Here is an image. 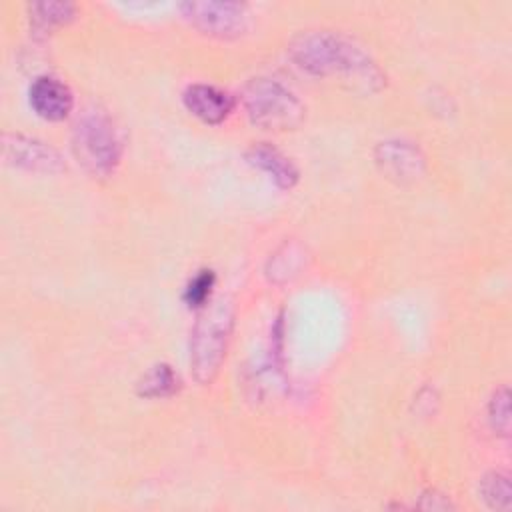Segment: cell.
<instances>
[{
	"label": "cell",
	"instance_id": "obj_1",
	"mask_svg": "<svg viewBox=\"0 0 512 512\" xmlns=\"http://www.w3.org/2000/svg\"><path fill=\"white\" fill-rule=\"evenodd\" d=\"M74 152L90 172L108 174L120 156L112 120L96 110L84 114L74 126Z\"/></svg>",
	"mask_w": 512,
	"mask_h": 512
},
{
	"label": "cell",
	"instance_id": "obj_10",
	"mask_svg": "<svg viewBox=\"0 0 512 512\" xmlns=\"http://www.w3.org/2000/svg\"><path fill=\"white\" fill-rule=\"evenodd\" d=\"M178 378L174 376V372L170 370V366H154L144 380L140 382V394L142 396H166L170 392L176 390Z\"/></svg>",
	"mask_w": 512,
	"mask_h": 512
},
{
	"label": "cell",
	"instance_id": "obj_4",
	"mask_svg": "<svg viewBox=\"0 0 512 512\" xmlns=\"http://www.w3.org/2000/svg\"><path fill=\"white\" fill-rule=\"evenodd\" d=\"M294 52H296L300 66L310 72H316V74L366 66V64L356 62L352 48L348 44H342L338 38L328 36V34L302 36L296 42Z\"/></svg>",
	"mask_w": 512,
	"mask_h": 512
},
{
	"label": "cell",
	"instance_id": "obj_9",
	"mask_svg": "<svg viewBox=\"0 0 512 512\" xmlns=\"http://www.w3.org/2000/svg\"><path fill=\"white\" fill-rule=\"evenodd\" d=\"M248 158H250V162H254L256 166L266 170L274 178V182L282 188H290L298 178V172H296L294 164L286 156H282L276 148H272L268 144L254 146L250 150Z\"/></svg>",
	"mask_w": 512,
	"mask_h": 512
},
{
	"label": "cell",
	"instance_id": "obj_11",
	"mask_svg": "<svg viewBox=\"0 0 512 512\" xmlns=\"http://www.w3.org/2000/svg\"><path fill=\"white\" fill-rule=\"evenodd\" d=\"M482 494L492 508H508L510 484L506 476L492 474L482 482Z\"/></svg>",
	"mask_w": 512,
	"mask_h": 512
},
{
	"label": "cell",
	"instance_id": "obj_14",
	"mask_svg": "<svg viewBox=\"0 0 512 512\" xmlns=\"http://www.w3.org/2000/svg\"><path fill=\"white\" fill-rule=\"evenodd\" d=\"M34 10H38L40 14L34 16L38 20H42L44 24L48 22H64L66 16L72 14V6L70 4H62V2H44V4H36Z\"/></svg>",
	"mask_w": 512,
	"mask_h": 512
},
{
	"label": "cell",
	"instance_id": "obj_6",
	"mask_svg": "<svg viewBox=\"0 0 512 512\" xmlns=\"http://www.w3.org/2000/svg\"><path fill=\"white\" fill-rule=\"evenodd\" d=\"M70 88L54 76H38L30 86V104L46 120H62L72 108Z\"/></svg>",
	"mask_w": 512,
	"mask_h": 512
},
{
	"label": "cell",
	"instance_id": "obj_5",
	"mask_svg": "<svg viewBox=\"0 0 512 512\" xmlns=\"http://www.w3.org/2000/svg\"><path fill=\"white\" fill-rule=\"evenodd\" d=\"M186 14L202 30L212 34L228 36L244 30L246 14L240 4L234 2H188L184 4Z\"/></svg>",
	"mask_w": 512,
	"mask_h": 512
},
{
	"label": "cell",
	"instance_id": "obj_3",
	"mask_svg": "<svg viewBox=\"0 0 512 512\" xmlns=\"http://www.w3.org/2000/svg\"><path fill=\"white\" fill-rule=\"evenodd\" d=\"M230 332V310L224 304L206 312L194 328L190 360L198 380H210L218 370Z\"/></svg>",
	"mask_w": 512,
	"mask_h": 512
},
{
	"label": "cell",
	"instance_id": "obj_12",
	"mask_svg": "<svg viewBox=\"0 0 512 512\" xmlns=\"http://www.w3.org/2000/svg\"><path fill=\"white\" fill-rule=\"evenodd\" d=\"M212 286H214V274H212V270H202L200 274H196V276L188 282L186 292H184V298H186L188 306H202V304H206Z\"/></svg>",
	"mask_w": 512,
	"mask_h": 512
},
{
	"label": "cell",
	"instance_id": "obj_13",
	"mask_svg": "<svg viewBox=\"0 0 512 512\" xmlns=\"http://www.w3.org/2000/svg\"><path fill=\"white\" fill-rule=\"evenodd\" d=\"M510 408H508V392L500 390L494 400H492V412L490 418L494 422L496 430H502V434L508 432V424H510Z\"/></svg>",
	"mask_w": 512,
	"mask_h": 512
},
{
	"label": "cell",
	"instance_id": "obj_2",
	"mask_svg": "<svg viewBox=\"0 0 512 512\" xmlns=\"http://www.w3.org/2000/svg\"><path fill=\"white\" fill-rule=\"evenodd\" d=\"M246 110L256 124L266 128H286L302 116V106L294 94L266 78H258L248 86Z\"/></svg>",
	"mask_w": 512,
	"mask_h": 512
},
{
	"label": "cell",
	"instance_id": "obj_7",
	"mask_svg": "<svg viewBox=\"0 0 512 512\" xmlns=\"http://www.w3.org/2000/svg\"><path fill=\"white\" fill-rule=\"evenodd\" d=\"M184 104L194 116L208 124L222 122L234 106L228 92L210 84H192L184 92Z\"/></svg>",
	"mask_w": 512,
	"mask_h": 512
},
{
	"label": "cell",
	"instance_id": "obj_8",
	"mask_svg": "<svg viewBox=\"0 0 512 512\" xmlns=\"http://www.w3.org/2000/svg\"><path fill=\"white\" fill-rule=\"evenodd\" d=\"M4 154L6 158H12L16 164L26 166V168H34V170H56L60 168V158L58 154L46 146L44 142L38 140H30V138H22L16 136L14 144H10L8 140L4 142Z\"/></svg>",
	"mask_w": 512,
	"mask_h": 512
}]
</instances>
